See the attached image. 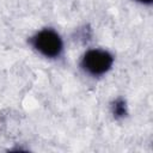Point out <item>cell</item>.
Segmentation results:
<instances>
[{
    "instance_id": "2",
    "label": "cell",
    "mask_w": 153,
    "mask_h": 153,
    "mask_svg": "<svg viewBox=\"0 0 153 153\" xmlns=\"http://www.w3.org/2000/svg\"><path fill=\"white\" fill-rule=\"evenodd\" d=\"M112 56L100 49H93L85 54L82 59V67L93 75H100L108 72L112 65Z\"/></svg>"
},
{
    "instance_id": "3",
    "label": "cell",
    "mask_w": 153,
    "mask_h": 153,
    "mask_svg": "<svg viewBox=\"0 0 153 153\" xmlns=\"http://www.w3.org/2000/svg\"><path fill=\"white\" fill-rule=\"evenodd\" d=\"M140 2H142V4H151L152 2V0H139Z\"/></svg>"
},
{
    "instance_id": "1",
    "label": "cell",
    "mask_w": 153,
    "mask_h": 153,
    "mask_svg": "<svg viewBox=\"0 0 153 153\" xmlns=\"http://www.w3.org/2000/svg\"><path fill=\"white\" fill-rule=\"evenodd\" d=\"M33 47L44 56L55 57L62 50V41L60 36L53 30H43L38 32L32 39Z\"/></svg>"
}]
</instances>
